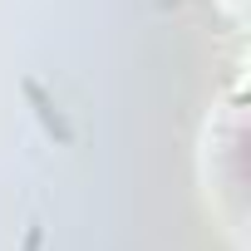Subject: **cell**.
<instances>
[{
	"label": "cell",
	"mask_w": 251,
	"mask_h": 251,
	"mask_svg": "<svg viewBox=\"0 0 251 251\" xmlns=\"http://www.w3.org/2000/svg\"><path fill=\"white\" fill-rule=\"evenodd\" d=\"M25 94H30V103L40 108V123H45V128H50V133H54L59 143H74V128L64 123V113H59V108H54V103L45 99V89H40L35 79H25Z\"/></svg>",
	"instance_id": "cell-1"
},
{
	"label": "cell",
	"mask_w": 251,
	"mask_h": 251,
	"mask_svg": "<svg viewBox=\"0 0 251 251\" xmlns=\"http://www.w3.org/2000/svg\"><path fill=\"white\" fill-rule=\"evenodd\" d=\"M40 246H45V231L30 226V231H25V251H40Z\"/></svg>",
	"instance_id": "cell-2"
}]
</instances>
